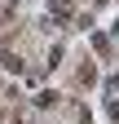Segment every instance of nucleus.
<instances>
[{
	"label": "nucleus",
	"mask_w": 119,
	"mask_h": 124,
	"mask_svg": "<svg viewBox=\"0 0 119 124\" xmlns=\"http://www.w3.org/2000/svg\"><path fill=\"white\" fill-rule=\"evenodd\" d=\"M110 115H115V120H119V102H115V106H110Z\"/></svg>",
	"instance_id": "f257e3e1"
}]
</instances>
